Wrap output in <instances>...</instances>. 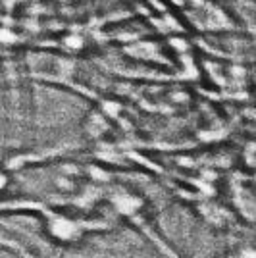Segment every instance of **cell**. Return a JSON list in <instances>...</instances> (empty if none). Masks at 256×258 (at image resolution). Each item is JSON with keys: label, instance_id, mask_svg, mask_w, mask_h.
<instances>
[{"label": "cell", "instance_id": "6da1fadb", "mask_svg": "<svg viewBox=\"0 0 256 258\" xmlns=\"http://www.w3.org/2000/svg\"><path fill=\"white\" fill-rule=\"evenodd\" d=\"M83 229H85V224L68 220L64 216H50V220H48L50 235H54L60 241H74L83 233Z\"/></svg>", "mask_w": 256, "mask_h": 258}, {"label": "cell", "instance_id": "7a4b0ae2", "mask_svg": "<svg viewBox=\"0 0 256 258\" xmlns=\"http://www.w3.org/2000/svg\"><path fill=\"white\" fill-rule=\"evenodd\" d=\"M6 183H8V179H6V177L0 173V189H2V187H6Z\"/></svg>", "mask_w": 256, "mask_h": 258}]
</instances>
